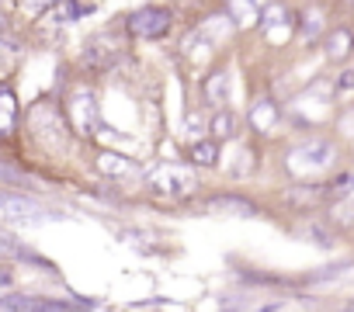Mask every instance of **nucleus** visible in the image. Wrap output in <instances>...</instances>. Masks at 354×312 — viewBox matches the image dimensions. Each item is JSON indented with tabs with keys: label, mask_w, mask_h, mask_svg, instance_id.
<instances>
[{
	"label": "nucleus",
	"mask_w": 354,
	"mask_h": 312,
	"mask_svg": "<svg viewBox=\"0 0 354 312\" xmlns=\"http://www.w3.org/2000/svg\"><path fill=\"white\" fill-rule=\"evenodd\" d=\"M87 8H80L77 0H56L53 4V18H59V21H73L77 14H84Z\"/></svg>",
	"instance_id": "obj_21"
},
{
	"label": "nucleus",
	"mask_w": 354,
	"mask_h": 312,
	"mask_svg": "<svg viewBox=\"0 0 354 312\" xmlns=\"http://www.w3.org/2000/svg\"><path fill=\"white\" fill-rule=\"evenodd\" d=\"M319 28H323V11H319V8H309V11L302 14V21H299V32H302L306 39H316Z\"/></svg>",
	"instance_id": "obj_20"
},
{
	"label": "nucleus",
	"mask_w": 354,
	"mask_h": 312,
	"mask_svg": "<svg viewBox=\"0 0 354 312\" xmlns=\"http://www.w3.org/2000/svg\"><path fill=\"white\" fill-rule=\"evenodd\" d=\"M351 52H354V32L333 28V32L326 35V59H330V63H344Z\"/></svg>",
	"instance_id": "obj_9"
},
{
	"label": "nucleus",
	"mask_w": 354,
	"mask_h": 312,
	"mask_svg": "<svg viewBox=\"0 0 354 312\" xmlns=\"http://www.w3.org/2000/svg\"><path fill=\"white\" fill-rule=\"evenodd\" d=\"M292 18H288V8L285 4H271L268 11H261V28L268 32V28H274V25H288Z\"/></svg>",
	"instance_id": "obj_18"
},
{
	"label": "nucleus",
	"mask_w": 354,
	"mask_h": 312,
	"mask_svg": "<svg viewBox=\"0 0 354 312\" xmlns=\"http://www.w3.org/2000/svg\"><path fill=\"white\" fill-rule=\"evenodd\" d=\"M66 121L80 135H91L97 128V97H94V90H73L70 94V101H66Z\"/></svg>",
	"instance_id": "obj_4"
},
{
	"label": "nucleus",
	"mask_w": 354,
	"mask_h": 312,
	"mask_svg": "<svg viewBox=\"0 0 354 312\" xmlns=\"http://www.w3.org/2000/svg\"><path fill=\"white\" fill-rule=\"evenodd\" d=\"M188 156H192V164H195V167H216V164H219V139L195 142Z\"/></svg>",
	"instance_id": "obj_14"
},
{
	"label": "nucleus",
	"mask_w": 354,
	"mask_h": 312,
	"mask_svg": "<svg viewBox=\"0 0 354 312\" xmlns=\"http://www.w3.org/2000/svg\"><path fill=\"white\" fill-rule=\"evenodd\" d=\"M15 63H18V46L15 42H0V77H8Z\"/></svg>",
	"instance_id": "obj_23"
},
{
	"label": "nucleus",
	"mask_w": 354,
	"mask_h": 312,
	"mask_svg": "<svg viewBox=\"0 0 354 312\" xmlns=\"http://www.w3.org/2000/svg\"><path fill=\"white\" fill-rule=\"evenodd\" d=\"M323 198H326V188H319V184H295V188L285 195V202H288L292 208H299V212L313 208V205L323 202Z\"/></svg>",
	"instance_id": "obj_10"
},
{
	"label": "nucleus",
	"mask_w": 354,
	"mask_h": 312,
	"mask_svg": "<svg viewBox=\"0 0 354 312\" xmlns=\"http://www.w3.org/2000/svg\"><path fill=\"white\" fill-rule=\"evenodd\" d=\"M230 97V73L226 70H216L205 77V101L209 104H223Z\"/></svg>",
	"instance_id": "obj_13"
},
{
	"label": "nucleus",
	"mask_w": 354,
	"mask_h": 312,
	"mask_svg": "<svg viewBox=\"0 0 354 312\" xmlns=\"http://www.w3.org/2000/svg\"><path fill=\"white\" fill-rule=\"evenodd\" d=\"M209 132H212V139H233L236 135V115L233 111H219L212 121H209Z\"/></svg>",
	"instance_id": "obj_16"
},
{
	"label": "nucleus",
	"mask_w": 354,
	"mask_h": 312,
	"mask_svg": "<svg viewBox=\"0 0 354 312\" xmlns=\"http://www.w3.org/2000/svg\"><path fill=\"white\" fill-rule=\"evenodd\" d=\"M53 4H56V0H18V11L25 14V18H42V14H49L53 11Z\"/></svg>",
	"instance_id": "obj_19"
},
{
	"label": "nucleus",
	"mask_w": 354,
	"mask_h": 312,
	"mask_svg": "<svg viewBox=\"0 0 354 312\" xmlns=\"http://www.w3.org/2000/svg\"><path fill=\"white\" fill-rule=\"evenodd\" d=\"M15 121H18V104H15L11 90L0 87V135H11Z\"/></svg>",
	"instance_id": "obj_15"
},
{
	"label": "nucleus",
	"mask_w": 354,
	"mask_h": 312,
	"mask_svg": "<svg viewBox=\"0 0 354 312\" xmlns=\"http://www.w3.org/2000/svg\"><path fill=\"white\" fill-rule=\"evenodd\" d=\"M188 125H192V132L202 128V115H188Z\"/></svg>",
	"instance_id": "obj_27"
},
{
	"label": "nucleus",
	"mask_w": 354,
	"mask_h": 312,
	"mask_svg": "<svg viewBox=\"0 0 354 312\" xmlns=\"http://www.w3.org/2000/svg\"><path fill=\"white\" fill-rule=\"evenodd\" d=\"M330 222H337L340 229H354V198H351V195L337 198V205H333V212H330Z\"/></svg>",
	"instance_id": "obj_17"
},
{
	"label": "nucleus",
	"mask_w": 354,
	"mask_h": 312,
	"mask_svg": "<svg viewBox=\"0 0 354 312\" xmlns=\"http://www.w3.org/2000/svg\"><path fill=\"white\" fill-rule=\"evenodd\" d=\"M0 215L11 219V222H42V219H49L39 202L21 198V195H8V191H0Z\"/></svg>",
	"instance_id": "obj_5"
},
{
	"label": "nucleus",
	"mask_w": 354,
	"mask_h": 312,
	"mask_svg": "<svg viewBox=\"0 0 354 312\" xmlns=\"http://www.w3.org/2000/svg\"><path fill=\"white\" fill-rule=\"evenodd\" d=\"M118 42L108 35V32H101V35H94L91 42H87V49H84V63L91 66V70H108L115 59H118Z\"/></svg>",
	"instance_id": "obj_6"
},
{
	"label": "nucleus",
	"mask_w": 354,
	"mask_h": 312,
	"mask_svg": "<svg viewBox=\"0 0 354 312\" xmlns=\"http://www.w3.org/2000/svg\"><path fill=\"white\" fill-rule=\"evenodd\" d=\"M302 233H306V236H309L313 243H319V246H330V243H333V233H330L326 226H316V222H309V226H306Z\"/></svg>",
	"instance_id": "obj_25"
},
{
	"label": "nucleus",
	"mask_w": 354,
	"mask_h": 312,
	"mask_svg": "<svg viewBox=\"0 0 354 312\" xmlns=\"http://www.w3.org/2000/svg\"><path fill=\"white\" fill-rule=\"evenodd\" d=\"M333 160H337L333 142H326V139H306L302 146H295V149L288 153V170H292L299 181H306V177H316V174L330 170Z\"/></svg>",
	"instance_id": "obj_1"
},
{
	"label": "nucleus",
	"mask_w": 354,
	"mask_h": 312,
	"mask_svg": "<svg viewBox=\"0 0 354 312\" xmlns=\"http://www.w3.org/2000/svg\"><path fill=\"white\" fill-rule=\"evenodd\" d=\"M250 128L261 132V135H268V132L278 128V104H274L271 97H261V101L250 108Z\"/></svg>",
	"instance_id": "obj_8"
},
{
	"label": "nucleus",
	"mask_w": 354,
	"mask_h": 312,
	"mask_svg": "<svg viewBox=\"0 0 354 312\" xmlns=\"http://www.w3.org/2000/svg\"><path fill=\"white\" fill-rule=\"evenodd\" d=\"M0 177L11 181V184H25V174H21V170H15V167H8V164H0Z\"/></svg>",
	"instance_id": "obj_26"
},
{
	"label": "nucleus",
	"mask_w": 354,
	"mask_h": 312,
	"mask_svg": "<svg viewBox=\"0 0 354 312\" xmlns=\"http://www.w3.org/2000/svg\"><path fill=\"white\" fill-rule=\"evenodd\" d=\"M226 14L233 18L236 28H247L261 18V8H257V0H226Z\"/></svg>",
	"instance_id": "obj_12"
},
{
	"label": "nucleus",
	"mask_w": 354,
	"mask_h": 312,
	"mask_svg": "<svg viewBox=\"0 0 354 312\" xmlns=\"http://www.w3.org/2000/svg\"><path fill=\"white\" fill-rule=\"evenodd\" d=\"M97 170L104 177H132L136 174V164L129 160V156H122V153H101L97 156Z\"/></svg>",
	"instance_id": "obj_11"
},
{
	"label": "nucleus",
	"mask_w": 354,
	"mask_h": 312,
	"mask_svg": "<svg viewBox=\"0 0 354 312\" xmlns=\"http://www.w3.org/2000/svg\"><path fill=\"white\" fill-rule=\"evenodd\" d=\"M4 28H8V25H4V18H0V35H4Z\"/></svg>",
	"instance_id": "obj_28"
},
{
	"label": "nucleus",
	"mask_w": 354,
	"mask_h": 312,
	"mask_svg": "<svg viewBox=\"0 0 354 312\" xmlns=\"http://www.w3.org/2000/svg\"><path fill=\"white\" fill-rule=\"evenodd\" d=\"M149 191L153 195H163V198H181L188 191H195V170L192 167H181V164H160L156 170H149L146 177Z\"/></svg>",
	"instance_id": "obj_2"
},
{
	"label": "nucleus",
	"mask_w": 354,
	"mask_h": 312,
	"mask_svg": "<svg viewBox=\"0 0 354 312\" xmlns=\"http://www.w3.org/2000/svg\"><path fill=\"white\" fill-rule=\"evenodd\" d=\"M209 212H216V215L250 219V215H257V205H254V202H247V198H236V195H219V198H212V202H209Z\"/></svg>",
	"instance_id": "obj_7"
},
{
	"label": "nucleus",
	"mask_w": 354,
	"mask_h": 312,
	"mask_svg": "<svg viewBox=\"0 0 354 312\" xmlns=\"http://www.w3.org/2000/svg\"><path fill=\"white\" fill-rule=\"evenodd\" d=\"M174 28V14L167 8H139L136 14H129V32L142 42H156V39H167Z\"/></svg>",
	"instance_id": "obj_3"
},
{
	"label": "nucleus",
	"mask_w": 354,
	"mask_h": 312,
	"mask_svg": "<svg viewBox=\"0 0 354 312\" xmlns=\"http://www.w3.org/2000/svg\"><path fill=\"white\" fill-rule=\"evenodd\" d=\"M344 195H354V174H344L326 188V198H344Z\"/></svg>",
	"instance_id": "obj_24"
},
{
	"label": "nucleus",
	"mask_w": 354,
	"mask_h": 312,
	"mask_svg": "<svg viewBox=\"0 0 354 312\" xmlns=\"http://www.w3.org/2000/svg\"><path fill=\"white\" fill-rule=\"evenodd\" d=\"M333 97H337V101H351V97H354V73H351V70H344V73L337 77Z\"/></svg>",
	"instance_id": "obj_22"
}]
</instances>
